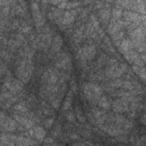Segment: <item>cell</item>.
<instances>
[{"label": "cell", "instance_id": "obj_31", "mask_svg": "<svg viewBox=\"0 0 146 146\" xmlns=\"http://www.w3.org/2000/svg\"><path fill=\"white\" fill-rule=\"evenodd\" d=\"M70 138H71V139H78L79 137H78L76 133H70Z\"/></svg>", "mask_w": 146, "mask_h": 146}, {"label": "cell", "instance_id": "obj_22", "mask_svg": "<svg viewBox=\"0 0 146 146\" xmlns=\"http://www.w3.org/2000/svg\"><path fill=\"white\" fill-rule=\"evenodd\" d=\"M122 87H123L125 90L131 91V90L133 89V82H132V81H128V80H123V81H122Z\"/></svg>", "mask_w": 146, "mask_h": 146}, {"label": "cell", "instance_id": "obj_9", "mask_svg": "<svg viewBox=\"0 0 146 146\" xmlns=\"http://www.w3.org/2000/svg\"><path fill=\"white\" fill-rule=\"evenodd\" d=\"M123 72L124 70L121 67V65H114V66H108L105 71V74L111 79H119Z\"/></svg>", "mask_w": 146, "mask_h": 146}, {"label": "cell", "instance_id": "obj_6", "mask_svg": "<svg viewBox=\"0 0 146 146\" xmlns=\"http://www.w3.org/2000/svg\"><path fill=\"white\" fill-rule=\"evenodd\" d=\"M99 128L111 136H119V135H123L125 132L123 128H121L120 125H117L115 123L114 124H102Z\"/></svg>", "mask_w": 146, "mask_h": 146}, {"label": "cell", "instance_id": "obj_26", "mask_svg": "<svg viewBox=\"0 0 146 146\" xmlns=\"http://www.w3.org/2000/svg\"><path fill=\"white\" fill-rule=\"evenodd\" d=\"M66 119H67V121H70V122H74V121H75V114H74L72 111H70V112L66 113Z\"/></svg>", "mask_w": 146, "mask_h": 146}, {"label": "cell", "instance_id": "obj_33", "mask_svg": "<svg viewBox=\"0 0 146 146\" xmlns=\"http://www.w3.org/2000/svg\"><path fill=\"white\" fill-rule=\"evenodd\" d=\"M141 140H144V141H146V136H144V137H141Z\"/></svg>", "mask_w": 146, "mask_h": 146}, {"label": "cell", "instance_id": "obj_12", "mask_svg": "<svg viewBox=\"0 0 146 146\" xmlns=\"http://www.w3.org/2000/svg\"><path fill=\"white\" fill-rule=\"evenodd\" d=\"M119 48H120V50L122 51V52H128V51H131V50H133V43L131 42V40L129 39H123L121 42H120V44H119Z\"/></svg>", "mask_w": 146, "mask_h": 146}, {"label": "cell", "instance_id": "obj_16", "mask_svg": "<svg viewBox=\"0 0 146 146\" xmlns=\"http://www.w3.org/2000/svg\"><path fill=\"white\" fill-rule=\"evenodd\" d=\"M52 3H55V5H57L58 6V8L59 9H63V8H65V9H71V8H73V7H76V6H79L80 5V2H52Z\"/></svg>", "mask_w": 146, "mask_h": 146}, {"label": "cell", "instance_id": "obj_28", "mask_svg": "<svg viewBox=\"0 0 146 146\" xmlns=\"http://www.w3.org/2000/svg\"><path fill=\"white\" fill-rule=\"evenodd\" d=\"M52 123H54V119H46V121H44V125H46V128H51V125H52Z\"/></svg>", "mask_w": 146, "mask_h": 146}, {"label": "cell", "instance_id": "obj_15", "mask_svg": "<svg viewBox=\"0 0 146 146\" xmlns=\"http://www.w3.org/2000/svg\"><path fill=\"white\" fill-rule=\"evenodd\" d=\"M97 105H98L100 108L107 110V108H110V106H111V102L108 100V98H107V97H105V96H102V97L98 99V102H97Z\"/></svg>", "mask_w": 146, "mask_h": 146}, {"label": "cell", "instance_id": "obj_24", "mask_svg": "<svg viewBox=\"0 0 146 146\" xmlns=\"http://www.w3.org/2000/svg\"><path fill=\"white\" fill-rule=\"evenodd\" d=\"M19 31L23 32V33H29V32H31V26L27 25L26 23H23L21 25V27H19Z\"/></svg>", "mask_w": 146, "mask_h": 146}, {"label": "cell", "instance_id": "obj_1", "mask_svg": "<svg viewBox=\"0 0 146 146\" xmlns=\"http://www.w3.org/2000/svg\"><path fill=\"white\" fill-rule=\"evenodd\" d=\"M32 73H33L32 59L19 58V60L17 62V66H16V75L18 80H21L23 83H26L30 80Z\"/></svg>", "mask_w": 146, "mask_h": 146}, {"label": "cell", "instance_id": "obj_30", "mask_svg": "<svg viewBox=\"0 0 146 146\" xmlns=\"http://www.w3.org/2000/svg\"><path fill=\"white\" fill-rule=\"evenodd\" d=\"M140 121H141V123H144V124H146V113L141 115V119H140Z\"/></svg>", "mask_w": 146, "mask_h": 146}, {"label": "cell", "instance_id": "obj_11", "mask_svg": "<svg viewBox=\"0 0 146 146\" xmlns=\"http://www.w3.org/2000/svg\"><path fill=\"white\" fill-rule=\"evenodd\" d=\"M56 66L57 67H60V68H70L71 67V60H70V57L65 52V54H62L57 60H56Z\"/></svg>", "mask_w": 146, "mask_h": 146}, {"label": "cell", "instance_id": "obj_20", "mask_svg": "<svg viewBox=\"0 0 146 146\" xmlns=\"http://www.w3.org/2000/svg\"><path fill=\"white\" fill-rule=\"evenodd\" d=\"M99 16H100V19L103 22H107L110 19V16H111V11L110 9H102L99 11Z\"/></svg>", "mask_w": 146, "mask_h": 146}, {"label": "cell", "instance_id": "obj_2", "mask_svg": "<svg viewBox=\"0 0 146 146\" xmlns=\"http://www.w3.org/2000/svg\"><path fill=\"white\" fill-rule=\"evenodd\" d=\"M82 88H83V94H84L86 98L90 103H96L97 104L98 99L102 97V94H103L102 87H99L96 83L89 82V83H84Z\"/></svg>", "mask_w": 146, "mask_h": 146}, {"label": "cell", "instance_id": "obj_25", "mask_svg": "<svg viewBox=\"0 0 146 146\" xmlns=\"http://www.w3.org/2000/svg\"><path fill=\"white\" fill-rule=\"evenodd\" d=\"M122 81H123V80L115 79V80H113L112 82H110V84H111L112 87H115V88H117V87H122Z\"/></svg>", "mask_w": 146, "mask_h": 146}, {"label": "cell", "instance_id": "obj_32", "mask_svg": "<svg viewBox=\"0 0 146 146\" xmlns=\"http://www.w3.org/2000/svg\"><path fill=\"white\" fill-rule=\"evenodd\" d=\"M44 141H46V143H52V139H51V138H46Z\"/></svg>", "mask_w": 146, "mask_h": 146}, {"label": "cell", "instance_id": "obj_18", "mask_svg": "<svg viewBox=\"0 0 146 146\" xmlns=\"http://www.w3.org/2000/svg\"><path fill=\"white\" fill-rule=\"evenodd\" d=\"M7 44H8V49H10V50H16V49L19 48V46H21V41L17 40L16 38H13V39L8 40Z\"/></svg>", "mask_w": 146, "mask_h": 146}, {"label": "cell", "instance_id": "obj_7", "mask_svg": "<svg viewBox=\"0 0 146 146\" xmlns=\"http://www.w3.org/2000/svg\"><path fill=\"white\" fill-rule=\"evenodd\" d=\"M31 6H32V15H33V18H34V22H35L36 26L38 27H43L44 18H43V15L41 14V11L39 9L38 3L36 2H32Z\"/></svg>", "mask_w": 146, "mask_h": 146}, {"label": "cell", "instance_id": "obj_4", "mask_svg": "<svg viewBox=\"0 0 146 146\" xmlns=\"http://www.w3.org/2000/svg\"><path fill=\"white\" fill-rule=\"evenodd\" d=\"M133 98V96L128 99V98H123V97H120L117 99H115L112 104V107L114 110L115 113H123V112H129L130 111V100Z\"/></svg>", "mask_w": 146, "mask_h": 146}, {"label": "cell", "instance_id": "obj_5", "mask_svg": "<svg viewBox=\"0 0 146 146\" xmlns=\"http://www.w3.org/2000/svg\"><path fill=\"white\" fill-rule=\"evenodd\" d=\"M1 129L2 131H7V132H13L17 129V123L15 120L10 119V117H6L5 113H1Z\"/></svg>", "mask_w": 146, "mask_h": 146}, {"label": "cell", "instance_id": "obj_3", "mask_svg": "<svg viewBox=\"0 0 146 146\" xmlns=\"http://www.w3.org/2000/svg\"><path fill=\"white\" fill-rule=\"evenodd\" d=\"M96 55V48L92 44H87L82 48H80L76 52V58L80 62H84V60H90L95 57Z\"/></svg>", "mask_w": 146, "mask_h": 146}, {"label": "cell", "instance_id": "obj_19", "mask_svg": "<svg viewBox=\"0 0 146 146\" xmlns=\"http://www.w3.org/2000/svg\"><path fill=\"white\" fill-rule=\"evenodd\" d=\"M50 104H51L52 108L57 110L59 107V104H60V97H58L56 95H51L50 96Z\"/></svg>", "mask_w": 146, "mask_h": 146}, {"label": "cell", "instance_id": "obj_34", "mask_svg": "<svg viewBox=\"0 0 146 146\" xmlns=\"http://www.w3.org/2000/svg\"><path fill=\"white\" fill-rule=\"evenodd\" d=\"M51 146H56V145H51Z\"/></svg>", "mask_w": 146, "mask_h": 146}, {"label": "cell", "instance_id": "obj_35", "mask_svg": "<svg viewBox=\"0 0 146 146\" xmlns=\"http://www.w3.org/2000/svg\"><path fill=\"white\" fill-rule=\"evenodd\" d=\"M74 146H79V145H74Z\"/></svg>", "mask_w": 146, "mask_h": 146}, {"label": "cell", "instance_id": "obj_14", "mask_svg": "<svg viewBox=\"0 0 146 146\" xmlns=\"http://www.w3.org/2000/svg\"><path fill=\"white\" fill-rule=\"evenodd\" d=\"M132 70L139 75V78L146 83V67L144 66H137V65H133L132 66Z\"/></svg>", "mask_w": 146, "mask_h": 146}, {"label": "cell", "instance_id": "obj_8", "mask_svg": "<svg viewBox=\"0 0 146 146\" xmlns=\"http://www.w3.org/2000/svg\"><path fill=\"white\" fill-rule=\"evenodd\" d=\"M75 15H76V10H72V9L67 10V11H65L63 14V16L59 19H57V22H58V24H60V26L68 25V24H71L74 21Z\"/></svg>", "mask_w": 146, "mask_h": 146}, {"label": "cell", "instance_id": "obj_13", "mask_svg": "<svg viewBox=\"0 0 146 146\" xmlns=\"http://www.w3.org/2000/svg\"><path fill=\"white\" fill-rule=\"evenodd\" d=\"M62 44H63V40H62V36L60 35H55L54 39H52V42H51V51L52 52H57L60 50L62 48Z\"/></svg>", "mask_w": 146, "mask_h": 146}, {"label": "cell", "instance_id": "obj_10", "mask_svg": "<svg viewBox=\"0 0 146 146\" xmlns=\"http://www.w3.org/2000/svg\"><path fill=\"white\" fill-rule=\"evenodd\" d=\"M29 133H30V136H32L33 138H35L39 141L44 140V137H46V131L41 127H34V128L30 129L29 130Z\"/></svg>", "mask_w": 146, "mask_h": 146}, {"label": "cell", "instance_id": "obj_29", "mask_svg": "<svg viewBox=\"0 0 146 146\" xmlns=\"http://www.w3.org/2000/svg\"><path fill=\"white\" fill-rule=\"evenodd\" d=\"M59 131H60V128H59V127H57V128L52 131V136H54V137H56V136L59 133Z\"/></svg>", "mask_w": 146, "mask_h": 146}, {"label": "cell", "instance_id": "obj_23", "mask_svg": "<svg viewBox=\"0 0 146 146\" xmlns=\"http://www.w3.org/2000/svg\"><path fill=\"white\" fill-rule=\"evenodd\" d=\"M123 13H122V10L121 9H119V8H114L113 10H112V15H113V19H120V17H121V15H122Z\"/></svg>", "mask_w": 146, "mask_h": 146}, {"label": "cell", "instance_id": "obj_21", "mask_svg": "<svg viewBox=\"0 0 146 146\" xmlns=\"http://www.w3.org/2000/svg\"><path fill=\"white\" fill-rule=\"evenodd\" d=\"M71 105H72V92H70L68 96L66 97L65 103H64V105H63V110H64V111H67V110L71 107Z\"/></svg>", "mask_w": 146, "mask_h": 146}, {"label": "cell", "instance_id": "obj_27", "mask_svg": "<svg viewBox=\"0 0 146 146\" xmlns=\"http://www.w3.org/2000/svg\"><path fill=\"white\" fill-rule=\"evenodd\" d=\"M75 112H76V119H78L80 122H84V116L81 114V112H80V108H79V107H76Z\"/></svg>", "mask_w": 146, "mask_h": 146}, {"label": "cell", "instance_id": "obj_17", "mask_svg": "<svg viewBox=\"0 0 146 146\" xmlns=\"http://www.w3.org/2000/svg\"><path fill=\"white\" fill-rule=\"evenodd\" d=\"M14 110H15V113L22 114V115H25V114L29 113V110H27V107L25 106L24 103H19V104H17V105H15Z\"/></svg>", "mask_w": 146, "mask_h": 146}]
</instances>
